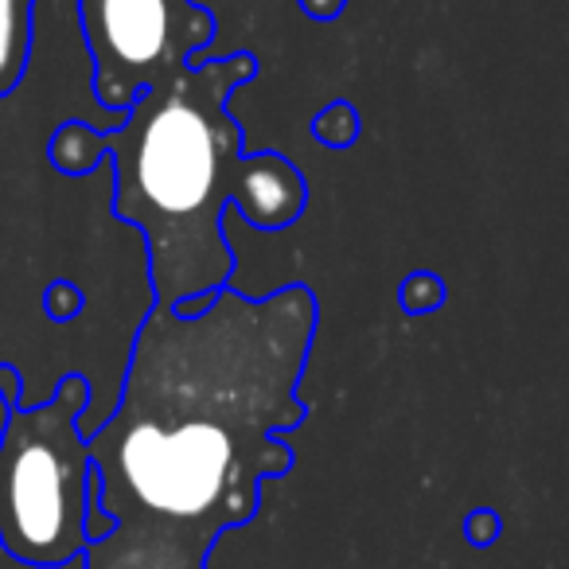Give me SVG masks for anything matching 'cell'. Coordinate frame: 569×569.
Returning a JSON list of instances; mask_svg holds the SVG:
<instances>
[{
	"label": "cell",
	"instance_id": "cell-1",
	"mask_svg": "<svg viewBox=\"0 0 569 569\" xmlns=\"http://www.w3.org/2000/svg\"><path fill=\"white\" fill-rule=\"evenodd\" d=\"M320 325L309 284L250 297L219 289L180 317L149 305L110 418L90 437L113 535L82 569H207L214 542L258 515L261 488L293 472L309 418L301 379Z\"/></svg>",
	"mask_w": 569,
	"mask_h": 569
},
{
	"label": "cell",
	"instance_id": "cell-2",
	"mask_svg": "<svg viewBox=\"0 0 569 569\" xmlns=\"http://www.w3.org/2000/svg\"><path fill=\"white\" fill-rule=\"evenodd\" d=\"M258 71L253 51L203 59L144 90L118 129L94 133L113 172V214L144 238L152 305L176 309L234 281L230 211L258 230H284L309 207L301 168L281 152H246V129L230 113Z\"/></svg>",
	"mask_w": 569,
	"mask_h": 569
},
{
	"label": "cell",
	"instance_id": "cell-3",
	"mask_svg": "<svg viewBox=\"0 0 569 569\" xmlns=\"http://www.w3.org/2000/svg\"><path fill=\"white\" fill-rule=\"evenodd\" d=\"M90 382L67 375L51 398L12 406L0 429V550L28 569H67L90 550Z\"/></svg>",
	"mask_w": 569,
	"mask_h": 569
},
{
	"label": "cell",
	"instance_id": "cell-4",
	"mask_svg": "<svg viewBox=\"0 0 569 569\" xmlns=\"http://www.w3.org/2000/svg\"><path fill=\"white\" fill-rule=\"evenodd\" d=\"M90 90L102 110L129 113L152 87L203 63L219 20L196 0H74Z\"/></svg>",
	"mask_w": 569,
	"mask_h": 569
},
{
	"label": "cell",
	"instance_id": "cell-5",
	"mask_svg": "<svg viewBox=\"0 0 569 569\" xmlns=\"http://www.w3.org/2000/svg\"><path fill=\"white\" fill-rule=\"evenodd\" d=\"M36 48V0H0V98L24 82Z\"/></svg>",
	"mask_w": 569,
	"mask_h": 569
},
{
	"label": "cell",
	"instance_id": "cell-6",
	"mask_svg": "<svg viewBox=\"0 0 569 569\" xmlns=\"http://www.w3.org/2000/svg\"><path fill=\"white\" fill-rule=\"evenodd\" d=\"M359 113L351 102H328L325 110L312 118V137L328 149H351L359 141Z\"/></svg>",
	"mask_w": 569,
	"mask_h": 569
},
{
	"label": "cell",
	"instance_id": "cell-7",
	"mask_svg": "<svg viewBox=\"0 0 569 569\" xmlns=\"http://www.w3.org/2000/svg\"><path fill=\"white\" fill-rule=\"evenodd\" d=\"M398 305L406 312H433L437 305H445V281L433 273H410L398 289Z\"/></svg>",
	"mask_w": 569,
	"mask_h": 569
},
{
	"label": "cell",
	"instance_id": "cell-8",
	"mask_svg": "<svg viewBox=\"0 0 569 569\" xmlns=\"http://www.w3.org/2000/svg\"><path fill=\"white\" fill-rule=\"evenodd\" d=\"M43 309H48L51 320H67L82 309V293L74 284H48V293H43Z\"/></svg>",
	"mask_w": 569,
	"mask_h": 569
},
{
	"label": "cell",
	"instance_id": "cell-9",
	"mask_svg": "<svg viewBox=\"0 0 569 569\" xmlns=\"http://www.w3.org/2000/svg\"><path fill=\"white\" fill-rule=\"evenodd\" d=\"M496 535H499V515L491 507H480V511H472L465 519V538L472 546H491Z\"/></svg>",
	"mask_w": 569,
	"mask_h": 569
},
{
	"label": "cell",
	"instance_id": "cell-10",
	"mask_svg": "<svg viewBox=\"0 0 569 569\" xmlns=\"http://www.w3.org/2000/svg\"><path fill=\"white\" fill-rule=\"evenodd\" d=\"M0 398H4V406H20V398H24V390H20V371L9 363H0Z\"/></svg>",
	"mask_w": 569,
	"mask_h": 569
},
{
	"label": "cell",
	"instance_id": "cell-11",
	"mask_svg": "<svg viewBox=\"0 0 569 569\" xmlns=\"http://www.w3.org/2000/svg\"><path fill=\"white\" fill-rule=\"evenodd\" d=\"M301 9L309 12L312 20H336L348 9V0H301Z\"/></svg>",
	"mask_w": 569,
	"mask_h": 569
}]
</instances>
